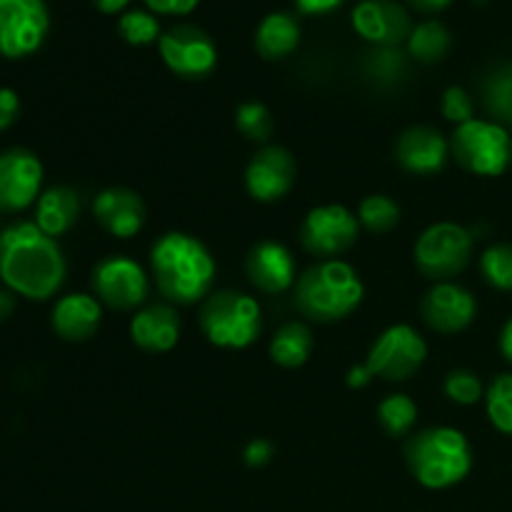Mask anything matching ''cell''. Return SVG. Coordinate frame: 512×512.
<instances>
[{
  "label": "cell",
  "mask_w": 512,
  "mask_h": 512,
  "mask_svg": "<svg viewBox=\"0 0 512 512\" xmlns=\"http://www.w3.org/2000/svg\"><path fill=\"white\" fill-rule=\"evenodd\" d=\"M68 263L58 240L28 220L0 230V283L10 293L40 303L63 288Z\"/></svg>",
  "instance_id": "6da1fadb"
},
{
  "label": "cell",
  "mask_w": 512,
  "mask_h": 512,
  "mask_svg": "<svg viewBox=\"0 0 512 512\" xmlns=\"http://www.w3.org/2000/svg\"><path fill=\"white\" fill-rule=\"evenodd\" d=\"M150 273L170 305H195L213 290L215 258L203 240L173 230L150 248Z\"/></svg>",
  "instance_id": "7a4b0ae2"
},
{
  "label": "cell",
  "mask_w": 512,
  "mask_h": 512,
  "mask_svg": "<svg viewBox=\"0 0 512 512\" xmlns=\"http://www.w3.org/2000/svg\"><path fill=\"white\" fill-rule=\"evenodd\" d=\"M365 285L345 260H318L295 283V308L313 323H338L360 308Z\"/></svg>",
  "instance_id": "3957f363"
},
{
  "label": "cell",
  "mask_w": 512,
  "mask_h": 512,
  "mask_svg": "<svg viewBox=\"0 0 512 512\" xmlns=\"http://www.w3.org/2000/svg\"><path fill=\"white\" fill-rule=\"evenodd\" d=\"M405 465L428 490H448L463 483L473 470V448L465 433L435 425L410 435L405 443Z\"/></svg>",
  "instance_id": "277c9868"
},
{
  "label": "cell",
  "mask_w": 512,
  "mask_h": 512,
  "mask_svg": "<svg viewBox=\"0 0 512 512\" xmlns=\"http://www.w3.org/2000/svg\"><path fill=\"white\" fill-rule=\"evenodd\" d=\"M200 330L215 348L245 350L260 338L263 310L253 295L230 288L218 290L203 300Z\"/></svg>",
  "instance_id": "5b68a950"
},
{
  "label": "cell",
  "mask_w": 512,
  "mask_h": 512,
  "mask_svg": "<svg viewBox=\"0 0 512 512\" xmlns=\"http://www.w3.org/2000/svg\"><path fill=\"white\" fill-rule=\"evenodd\" d=\"M450 158L470 175L500 178L512 165V135L498 120L475 118L450 135Z\"/></svg>",
  "instance_id": "8992f818"
},
{
  "label": "cell",
  "mask_w": 512,
  "mask_h": 512,
  "mask_svg": "<svg viewBox=\"0 0 512 512\" xmlns=\"http://www.w3.org/2000/svg\"><path fill=\"white\" fill-rule=\"evenodd\" d=\"M473 250V233L465 225L443 220V223L425 228L415 243V268L433 283H448L468 268L473 260Z\"/></svg>",
  "instance_id": "52a82bcc"
},
{
  "label": "cell",
  "mask_w": 512,
  "mask_h": 512,
  "mask_svg": "<svg viewBox=\"0 0 512 512\" xmlns=\"http://www.w3.org/2000/svg\"><path fill=\"white\" fill-rule=\"evenodd\" d=\"M425 360H428V343L423 335L413 325L398 323L375 338L363 365L373 380L405 383L423 368Z\"/></svg>",
  "instance_id": "ba28073f"
},
{
  "label": "cell",
  "mask_w": 512,
  "mask_h": 512,
  "mask_svg": "<svg viewBox=\"0 0 512 512\" xmlns=\"http://www.w3.org/2000/svg\"><path fill=\"white\" fill-rule=\"evenodd\" d=\"M48 33L45 0H0V58L20 60L38 53Z\"/></svg>",
  "instance_id": "9c48e42d"
},
{
  "label": "cell",
  "mask_w": 512,
  "mask_h": 512,
  "mask_svg": "<svg viewBox=\"0 0 512 512\" xmlns=\"http://www.w3.org/2000/svg\"><path fill=\"white\" fill-rule=\"evenodd\" d=\"M90 288L100 305L110 310H140L150 295L148 273L125 255L103 258L90 273Z\"/></svg>",
  "instance_id": "30bf717a"
},
{
  "label": "cell",
  "mask_w": 512,
  "mask_h": 512,
  "mask_svg": "<svg viewBox=\"0 0 512 512\" xmlns=\"http://www.w3.org/2000/svg\"><path fill=\"white\" fill-rule=\"evenodd\" d=\"M163 63L183 80H203L218 65V48L203 28L193 23H178L163 30L158 40Z\"/></svg>",
  "instance_id": "8fae6325"
},
{
  "label": "cell",
  "mask_w": 512,
  "mask_h": 512,
  "mask_svg": "<svg viewBox=\"0 0 512 512\" xmlns=\"http://www.w3.org/2000/svg\"><path fill=\"white\" fill-rule=\"evenodd\" d=\"M358 235V215L338 203L318 205L305 215L303 225H300L303 248L323 260H335L338 255L348 253L358 243Z\"/></svg>",
  "instance_id": "7c38bea8"
},
{
  "label": "cell",
  "mask_w": 512,
  "mask_h": 512,
  "mask_svg": "<svg viewBox=\"0 0 512 512\" xmlns=\"http://www.w3.org/2000/svg\"><path fill=\"white\" fill-rule=\"evenodd\" d=\"M43 163L28 148L0 153V213H23L43 193Z\"/></svg>",
  "instance_id": "4fadbf2b"
},
{
  "label": "cell",
  "mask_w": 512,
  "mask_h": 512,
  "mask_svg": "<svg viewBox=\"0 0 512 512\" xmlns=\"http://www.w3.org/2000/svg\"><path fill=\"white\" fill-rule=\"evenodd\" d=\"M298 165L283 145H263L245 168V190L258 203H278L293 190Z\"/></svg>",
  "instance_id": "5bb4252c"
},
{
  "label": "cell",
  "mask_w": 512,
  "mask_h": 512,
  "mask_svg": "<svg viewBox=\"0 0 512 512\" xmlns=\"http://www.w3.org/2000/svg\"><path fill=\"white\" fill-rule=\"evenodd\" d=\"M420 315H423V323L435 333H463L478 315V300L468 288L453 283V280L435 283L420 300Z\"/></svg>",
  "instance_id": "9a60e30c"
},
{
  "label": "cell",
  "mask_w": 512,
  "mask_h": 512,
  "mask_svg": "<svg viewBox=\"0 0 512 512\" xmlns=\"http://www.w3.org/2000/svg\"><path fill=\"white\" fill-rule=\"evenodd\" d=\"M350 20L355 33L375 48H398L400 43H408L413 30L410 13L398 0H360Z\"/></svg>",
  "instance_id": "2e32d148"
},
{
  "label": "cell",
  "mask_w": 512,
  "mask_h": 512,
  "mask_svg": "<svg viewBox=\"0 0 512 512\" xmlns=\"http://www.w3.org/2000/svg\"><path fill=\"white\" fill-rule=\"evenodd\" d=\"M395 160L410 175H438L450 160V138L433 125H410L395 143Z\"/></svg>",
  "instance_id": "e0dca14e"
},
{
  "label": "cell",
  "mask_w": 512,
  "mask_h": 512,
  "mask_svg": "<svg viewBox=\"0 0 512 512\" xmlns=\"http://www.w3.org/2000/svg\"><path fill=\"white\" fill-rule=\"evenodd\" d=\"M245 275L265 295H280L295 288V258L278 240H260L245 255Z\"/></svg>",
  "instance_id": "ac0fdd59"
},
{
  "label": "cell",
  "mask_w": 512,
  "mask_h": 512,
  "mask_svg": "<svg viewBox=\"0 0 512 512\" xmlns=\"http://www.w3.org/2000/svg\"><path fill=\"white\" fill-rule=\"evenodd\" d=\"M93 218L113 238L128 240L143 230L148 208L143 198L130 188H105L93 200Z\"/></svg>",
  "instance_id": "d6986e66"
},
{
  "label": "cell",
  "mask_w": 512,
  "mask_h": 512,
  "mask_svg": "<svg viewBox=\"0 0 512 512\" xmlns=\"http://www.w3.org/2000/svg\"><path fill=\"white\" fill-rule=\"evenodd\" d=\"M180 315L170 303H150L130 318V340L145 353H170L180 340Z\"/></svg>",
  "instance_id": "ffe728a7"
},
{
  "label": "cell",
  "mask_w": 512,
  "mask_h": 512,
  "mask_svg": "<svg viewBox=\"0 0 512 512\" xmlns=\"http://www.w3.org/2000/svg\"><path fill=\"white\" fill-rule=\"evenodd\" d=\"M103 323V305L93 293H68L53 305L50 325L65 343H85Z\"/></svg>",
  "instance_id": "44dd1931"
},
{
  "label": "cell",
  "mask_w": 512,
  "mask_h": 512,
  "mask_svg": "<svg viewBox=\"0 0 512 512\" xmlns=\"http://www.w3.org/2000/svg\"><path fill=\"white\" fill-rule=\"evenodd\" d=\"M80 218V195L70 185H53L43 190L35 203L33 223L50 238L68 233Z\"/></svg>",
  "instance_id": "7402d4cb"
},
{
  "label": "cell",
  "mask_w": 512,
  "mask_h": 512,
  "mask_svg": "<svg viewBox=\"0 0 512 512\" xmlns=\"http://www.w3.org/2000/svg\"><path fill=\"white\" fill-rule=\"evenodd\" d=\"M300 30L298 18L285 10H275L260 20L258 30H255V50L260 58L265 60H283L300 45Z\"/></svg>",
  "instance_id": "603a6c76"
},
{
  "label": "cell",
  "mask_w": 512,
  "mask_h": 512,
  "mask_svg": "<svg viewBox=\"0 0 512 512\" xmlns=\"http://www.w3.org/2000/svg\"><path fill=\"white\" fill-rule=\"evenodd\" d=\"M315 348L313 330L303 323V320H290L275 330L273 340H270V358L280 368H300L310 360Z\"/></svg>",
  "instance_id": "cb8c5ba5"
},
{
  "label": "cell",
  "mask_w": 512,
  "mask_h": 512,
  "mask_svg": "<svg viewBox=\"0 0 512 512\" xmlns=\"http://www.w3.org/2000/svg\"><path fill=\"white\" fill-rule=\"evenodd\" d=\"M405 45H408L410 58H415L418 63H438L448 55L450 45H453V35H450L448 25L430 18L413 25Z\"/></svg>",
  "instance_id": "d4e9b609"
},
{
  "label": "cell",
  "mask_w": 512,
  "mask_h": 512,
  "mask_svg": "<svg viewBox=\"0 0 512 512\" xmlns=\"http://www.w3.org/2000/svg\"><path fill=\"white\" fill-rule=\"evenodd\" d=\"M378 423L390 438H405L418 423V405L405 393L388 395L378 405Z\"/></svg>",
  "instance_id": "484cf974"
},
{
  "label": "cell",
  "mask_w": 512,
  "mask_h": 512,
  "mask_svg": "<svg viewBox=\"0 0 512 512\" xmlns=\"http://www.w3.org/2000/svg\"><path fill=\"white\" fill-rule=\"evenodd\" d=\"M355 215H358L360 228H365L368 233L383 235L390 233L400 223V205L390 195H368L358 205V213Z\"/></svg>",
  "instance_id": "4316f807"
},
{
  "label": "cell",
  "mask_w": 512,
  "mask_h": 512,
  "mask_svg": "<svg viewBox=\"0 0 512 512\" xmlns=\"http://www.w3.org/2000/svg\"><path fill=\"white\" fill-rule=\"evenodd\" d=\"M485 413L498 433L512 435V373L498 375L485 388Z\"/></svg>",
  "instance_id": "83f0119b"
},
{
  "label": "cell",
  "mask_w": 512,
  "mask_h": 512,
  "mask_svg": "<svg viewBox=\"0 0 512 512\" xmlns=\"http://www.w3.org/2000/svg\"><path fill=\"white\" fill-rule=\"evenodd\" d=\"M235 128L240 130L243 138L253 140V143H268L275 130L273 113L260 100H245L235 110Z\"/></svg>",
  "instance_id": "f1b7e54d"
},
{
  "label": "cell",
  "mask_w": 512,
  "mask_h": 512,
  "mask_svg": "<svg viewBox=\"0 0 512 512\" xmlns=\"http://www.w3.org/2000/svg\"><path fill=\"white\" fill-rule=\"evenodd\" d=\"M118 33L130 45H150L158 43L163 28L153 10L130 8L118 18Z\"/></svg>",
  "instance_id": "f546056e"
},
{
  "label": "cell",
  "mask_w": 512,
  "mask_h": 512,
  "mask_svg": "<svg viewBox=\"0 0 512 512\" xmlns=\"http://www.w3.org/2000/svg\"><path fill=\"white\" fill-rule=\"evenodd\" d=\"M480 273L490 288L512 293V245L495 243L480 255Z\"/></svg>",
  "instance_id": "4dcf8cb0"
},
{
  "label": "cell",
  "mask_w": 512,
  "mask_h": 512,
  "mask_svg": "<svg viewBox=\"0 0 512 512\" xmlns=\"http://www.w3.org/2000/svg\"><path fill=\"white\" fill-rule=\"evenodd\" d=\"M445 395L458 405H478L485 400V385L478 373L468 368H455L445 375Z\"/></svg>",
  "instance_id": "1f68e13d"
},
{
  "label": "cell",
  "mask_w": 512,
  "mask_h": 512,
  "mask_svg": "<svg viewBox=\"0 0 512 512\" xmlns=\"http://www.w3.org/2000/svg\"><path fill=\"white\" fill-rule=\"evenodd\" d=\"M485 103L498 123H512V68H500L485 85Z\"/></svg>",
  "instance_id": "d6a6232c"
},
{
  "label": "cell",
  "mask_w": 512,
  "mask_h": 512,
  "mask_svg": "<svg viewBox=\"0 0 512 512\" xmlns=\"http://www.w3.org/2000/svg\"><path fill=\"white\" fill-rule=\"evenodd\" d=\"M440 110H443V118L450 120L455 128L475 120V100L463 85H450V88L445 90Z\"/></svg>",
  "instance_id": "836d02e7"
},
{
  "label": "cell",
  "mask_w": 512,
  "mask_h": 512,
  "mask_svg": "<svg viewBox=\"0 0 512 512\" xmlns=\"http://www.w3.org/2000/svg\"><path fill=\"white\" fill-rule=\"evenodd\" d=\"M370 68H373V73L378 78H398L405 68L403 53L398 48H378L373 53V58H370Z\"/></svg>",
  "instance_id": "e575fe53"
},
{
  "label": "cell",
  "mask_w": 512,
  "mask_h": 512,
  "mask_svg": "<svg viewBox=\"0 0 512 512\" xmlns=\"http://www.w3.org/2000/svg\"><path fill=\"white\" fill-rule=\"evenodd\" d=\"M243 460L248 468H265L273 460V443H268L265 438L250 440L243 450Z\"/></svg>",
  "instance_id": "d590c367"
},
{
  "label": "cell",
  "mask_w": 512,
  "mask_h": 512,
  "mask_svg": "<svg viewBox=\"0 0 512 512\" xmlns=\"http://www.w3.org/2000/svg\"><path fill=\"white\" fill-rule=\"evenodd\" d=\"M20 115V98L13 88H0V133L8 130Z\"/></svg>",
  "instance_id": "8d00e7d4"
},
{
  "label": "cell",
  "mask_w": 512,
  "mask_h": 512,
  "mask_svg": "<svg viewBox=\"0 0 512 512\" xmlns=\"http://www.w3.org/2000/svg\"><path fill=\"white\" fill-rule=\"evenodd\" d=\"M200 0H145L155 15H188L198 8Z\"/></svg>",
  "instance_id": "74e56055"
},
{
  "label": "cell",
  "mask_w": 512,
  "mask_h": 512,
  "mask_svg": "<svg viewBox=\"0 0 512 512\" xmlns=\"http://www.w3.org/2000/svg\"><path fill=\"white\" fill-rule=\"evenodd\" d=\"M295 8L305 15H325L333 13L335 8L345 3V0H293Z\"/></svg>",
  "instance_id": "f35d334b"
},
{
  "label": "cell",
  "mask_w": 512,
  "mask_h": 512,
  "mask_svg": "<svg viewBox=\"0 0 512 512\" xmlns=\"http://www.w3.org/2000/svg\"><path fill=\"white\" fill-rule=\"evenodd\" d=\"M370 383H373V378H370V373L365 365H353V368L348 370V385L353 390L365 388V385H370Z\"/></svg>",
  "instance_id": "ab89813d"
},
{
  "label": "cell",
  "mask_w": 512,
  "mask_h": 512,
  "mask_svg": "<svg viewBox=\"0 0 512 512\" xmlns=\"http://www.w3.org/2000/svg\"><path fill=\"white\" fill-rule=\"evenodd\" d=\"M93 5L105 15H123L128 10L130 0H93Z\"/></svg>",
  "instance_id": "60d3db41"
},
{
  "label": "cell",
  "mask_w": 512,
  "mask_h": 512,
  "mask_svg": "<svg viewBox=\"0 0 512 512\" xmlns=\"http://www.w3.org/2000/svg\"><path fill=\"white\" fill-rule=\"evenodd\" d=\"M410 5H413L415 10H420V13H440V10L448 8L453 0H408Z\"/></svg>",
  "instance_id": "b9f144b4"
},
{
  "label": "cell",
  "mask_w": 512,
  "mask_h": 512,
  "mask_svg": "<svg viewBox=\"0 0 512 512\" xmlns=\"http://www.w3.org/2000/svg\"><path fill=\"white\" fill-rule=\"evenodd\" d=\"M15 293H10L8 288H0V323L10 318L15 313Z\"/></svg>",
  "instance_id": "7bdbcfd3"
},
{
  "label": "cell",
  "mask_w": 512,
  "mask_h": 512,
  "mask_svg": "<svg viewBox=\"0 0 512 512\" xmlns=\"http://www.w3.org/2000/svg\"><path fill=\"white\" fill-rule=\"evenodd\" d=\"M500 353L512 365V318L500 330Z\"/></svg>",
  "instance_id": "ee69618b"
}]
</instances>
